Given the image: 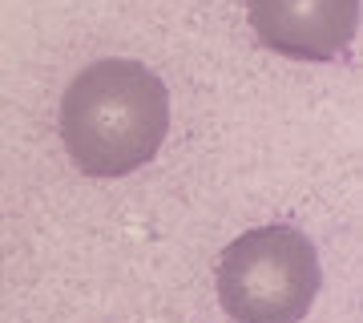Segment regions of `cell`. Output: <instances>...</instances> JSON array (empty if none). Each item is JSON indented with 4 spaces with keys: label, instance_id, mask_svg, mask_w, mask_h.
<instances>
[{
    "label": "cell",
    "instance_id": "cell-1",
    "mask_svg": "<svg viewBox=\"0 0 363 323\" xmlns=\"http://www.w3.org/2000/svg\"><path fill=\"white\" fill-rule=\"evenodd\" d=\"M61 142L89 178H125L166 142L169 93L157 73L130 57L85 65L61 93Z\"/></svg>",
    "mask_w": 363,
    "mask_h": 323
},
{
    "label": "cell",
    "instance_id": "cell-2",
    "mask_svg": "<svg viewBox=\"0 0 363 323\" xmlns=\"http://www.w3.org/2000/svg\"><path fill=\"white\" fill-rule=\"evenodd\" d=\"M319 287L323 267L298 226H255L222 251L218 303L230 323H303Z\"/></svg>",
    "mask_w": 363,
    "mask_h": 323
},
{
    "label": "cell",
    "instance_id": "cell-3",
    "mask_svg": "<svg viewBox=\"0 0 363 323\" xmlns=\"http://www.w3.org/2000/svg\"><path fill=\"white\" fill-rule=\"evenodd\" d=\"M262 49L291 61H331L359 33V0H247Z\"/></svg>",
    "mask_w": 363,
    "mask_h": 323
}]
</instances>
